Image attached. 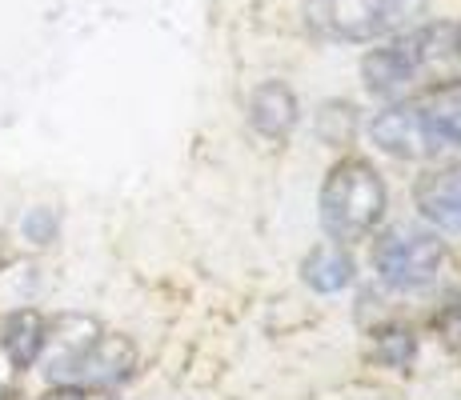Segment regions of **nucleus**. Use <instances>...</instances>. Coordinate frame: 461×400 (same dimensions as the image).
Segmentation results:
<instances>
[{
	"instance_id": "1",
	"label": "nucleus",
	"mask_w": 461,
	"mask_h": 400,
	"mask_svg": "<svg viewBox=\"0 0 461 400\" xmlns=\"http://www.w3.org/2000/svg\"><path fill=\"white\" fill-rule=\"evenodd\" d=\"M361 80L385 104L418 101L461 84V21H429L402 29L361 57Z\"/></svg>"
},
{
	"instance_id": "2",
	"label": "nucleus",
	"mask_w": 461,
	"mask_h": 400,
	"mask_svg": "<svg viewBox=\"0 0 461 400\" xmlns=\"http://www.w3.org/2000/svg\"><path fill=\"white\" fill-rule=\"evenodd\" d=\"M41 369L57 388H117L137 369V344L93 316H52L44 328Z\"/></svg>"
},
{
	"instance_id": "3",
	"label": "nucleus",
	"mask_w": 461,
	"mask_h": 400,
	"mask_svg": "<svg viewBox=\"0 0 461 400\" xmlns=\"http://www.w3.org/2000/svg\"><path fill=\"white\" fill-rule=\"evenodd\" d=\"M389 209L385 181L366 156H341L325 173L321 197H317V217H321L325 236L337 244H357V240L374 236Z\"/></svg>"
},
{
	"instance_id": "4",
	"label": "nucleus",
	"mask_w": 461,
	"mask_h": 400,
	"mask_svg": "<svg viewBox=\"0 0 461 400\" xmlns=\"http://www.w3.org/2000/svg\"><path fill=\"white\" fill-rule=\"evenodd\" d=\"M425 8L429 0H305V24L317 37L369 44L410 29Z\"/></svg>"
},
{
	"instance_id": "5",
	"label": "nucleus",
	"mask_w": 461,
	"mask_h": 400,
	"mask_svg": "<svg viewBox=\"0 0 461 400\" xmlns=\"http://www.w3.org/2000/svg\"><path fill=\"white\" fill-rule=\"evenodd\" d=\"M446 240L418 225H393L374 240V269L393 292H425L446 272Z\"/></svg>"
},
{
	"instance_id": "6",
	"label": "nucleus",
	"mask_w": 461,
	"mask_h": 400,
	"mask_svg": "<svg viewBox=\"0 0 461 400\" xmlns=\"http://www.w3.org/2000/svg\"><path fill=\"white\" fill-rule=\"evenodd\" d=\"M369 140L393 160H433L441 156L438 145H433V132L421 117L418 101H397L389 109H381L374 120H369Z\"/></svg>"
},
{
	"instance_id": "7",
	"label": "nucleus",
	"mask_w": 461,
	"mask_h": 400,
	"mask_svg": "<svg viewBox=\"0 0 461 400\" xmlns=\"http://www.w3.org/2000/svg\"><path fill=\"white\" fill-rule=\"evenodd\" d=\"M249 129L257 132L261 140H289V132L297 129L301 120V104H297V93L285 84V80H261V84L249 93Z\"/></svg>"
},
{
	"instance_id": "8",
	"label": "nucleus",
	"mask_w": 461,
	"mask_h": 400,
	"mask_svg": "<svg viewBox=\"0 0 461 400\" xmlns=\"http://www.w3.org/2000/svg\"><path fill=\"white\" fill-rule=\"evenodd\" d=\"M413 204L433 228L461 233V164L425 173L413 189Z\"/></svg>"
},
{
	"instance_id": "9",
	"label": "nucleus",
	"mask_w": 461,
	"mask_h": 400,
	"mask_svg": "<svg viewBox=\"0 0 461 400\" xmlns=\"http://www.w3.org/2000/svg\"><path fill=\"white\" fill-rule=\"evenodd\" d=\"M44 328L49 316H41L37 308H21V313H8L0 324V352L13 369H32L44 349Z\"/></svg>"
},
{
	"instance_id": "10",
	"label": "nucleus",
	"mask_w": 461,
	"mask_h": 400,
	"mask_svg": "<svg viewBox=\"0 0 461 400\" xmlns=\"http://www.w3.org/2000/svg\"><path fill=\"white\" fill-rule=\"evenodd\" d=\"M301 280L313 292H321V297L345 292L353 284V256L345 253V244H337V240L309 248V256L301 261Z\"/></svg>"
},
{
	"instance_id": "11",
	"label": "nucleus",
	"mask_w": 461,
	"mask_h": 400,
	"mask_svg": "<svg viewBox=\"0 0 461 400\" xmlns=\"http://www.w3.org/2000/svg\"><path fill=\"white\" fill-rule=\"evenodd\" d=\"M421 117L433 132V145L438 153H449V148H461V84L438 88L429 96H418Z\"/></svg>"
},
{
	"instance_id": "12",
	"label": "nucleus",
	"mask_w": 461,
	"mask_h": 400,
	"mask_svg": "<svg viewBox=\"0 0 461 400\" xmlns=\"http://www.w3.org/2000/svg\"><path fill=\"white\" fill-rule=\"evenodd\" d=\"M413 352H418V341H413L410 328H402V324L377 328L374 357L385 364V369H410V364H413Z\"/></svg>"
},
{
	"instance_id": "13",
	"label": "nucleus",
	"mask_w": 461,
	"mask_h": 400,
	"mask_svg": "<svg viewBox=\"0 0 461 400\" xmlns=\"http://www.w3.org/2000/svg\"><path fill=\"white\" fill-rule=\"evenodd\" d=\"M433 328H438L441 344H449L454 352H461V292H457V297H449L446 305L438 308V316H433Z\"/></svg>"
},
{
	"instance_id": "14",
	"label": "nucleus",
	"mask_w": 461,
	"mask_h": 400,
	"mask_svg": "<svg viewBox=\"0 0 461 400\" xmlns=\"http://www.w3.org/2000/svg\"><path fill=\"white\" fill-rule=\"evenodd\" d=\"M52 233H57V220H52L49 209H32L29 217H24V236L29 240L44 244V240H52Z\"/></svg>"
},
{
	"instance_id": "15",
	"label": "nucleus",
	"mask_w": 461,
	"mask_h": 400,
	"mask_svg": "<svg viewBox=\"0 0 461 400\" xmlns=\"http://www.w3.org/2000/svg\"><path fill=\"white\" fill-rule=\"evenodd\" d=\"M13 264V244H8V236L0 233V269H8Z\"/></svg>"
}]
</instances>
